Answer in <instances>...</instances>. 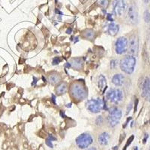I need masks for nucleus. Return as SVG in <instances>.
Instances as JSON below:
<instances>
[{"label": "nucleus", "instance_id": "nucleus-1", "mask_svg": "<svg viewBox=\"0 0 150 150\" xmlns=\"http://www.w3.org/2000/svg\"><path fill=\"white\" fill-rule=\"evenodd\" d=\"M120 68L121 70L125 73L131 74L134 71L135 65H136V58L134 56H125L124 58L120 61Z\"/></svg>", "mask_w": 150, "mask_h": 150}, {"label": "nucleus", "instance_id": "nucleus-2", "mask_svg": "<svg viewBox=\"0 0 150 150\" xmlns=\"http://www.w3.org/2000/svg\"><path fill=\"white\" fill-rule=\"evenodd\" d=\"M71 95L74 100L82 101L87 97V90L84 86L80 83H73L71 86Z\"/></svg>", "mask_w": 150, "mask_h": 150}, {"label": "nucleus", "instance_id": "nucleus-3", "mask_svg": "<svg viewBox=\"0 0 150 150\" xmlns=\"http://www.w3.org/2000/svg\"><path fill=\"white\" fill-rule=\"evenodd\" d=\"M122 117V111L116 107L110 108L109 110V116L108 117V121L111 127H114L119 123Z\"/></svg>", "mask_w": 150, "mask_h": 150}, {"label": "nucleus", "instance_id": "nucleus-4", "mask_svg": "<svg viewBox=\"0 0 150 150\" xmlns=\"http://www.w3.org/2000/svg\"><path fill=\"white\" fill-rule=\"evenodd\" d=\"M86 108L93 113L100 112L104 109V100L101 99H91L86 103Z\"/></svg>", "mask_w": 150, "mask_h": 150}, {"label": "nucleus", "instance_id": "nucleus-5", "mask_svg": "<svg viewBox=\"0 0 150 150\" xmlns=\"http://www.w3.org/2000/svg\"><path fill=\"white\" fill-rule=\"evenodd\" d=\"M139 50V38L138 36L136 34H134L131 35L129 38V41H128V50L129 55L134 56L137 54Z\"/></svg>", "mask_w": 150, "mask_h": 150}, {"label": "nucleus", "instance_id": "nucleus-6", "mask_svg": "<svg viewBox=\"0 0 150 150\" xmlns=\"http://www.w3.org/2000/svg\"><path fill=\"white\" fill-rule=\"evenodd\" d=\"M93 142L92 137L89 134H82L76 138V143L80 149H86Z\"/></svg>", "mask_w": 150, "mask_h": 150}, {"label": "nucleus", "instance_id": "nucleus-7", "mask_svg": "<svg viewBox=\"0 0 150 150\" xmlns=\"http://www.w3.org/2000/svg\"><path fill=\"white\" fill-rule=\"evenodd\" d=\"M123 93L120 89H110L109 92L107 93V98L114 104H118V103L122 100Z\"/></svg>", "mask_w": 150, "mask_h": 150}, {"label": "nucleus", "instance_id": "nucleus-8", "mask_svg": "<svg viewBox=\"0 0 150 150\" xmlns=\"http://www.w3.org/2000/svg\"><path fill=\"white\" fill-rule=\"evenodd\" d=\"M128 50V39L125 37H120L116 42V52L118 54H123Z\"/></svg>", "mask_w": 150, "mask_h": 150}, {"label": "nucleus", "instance_id": "nucleus-9", "mask_svg": "<svg viewBox=\"0 0 150 150\" xmlns=\"http://www.w3.org/2000/svg\"><path fill=\"white\" fill-rule=\"evenodd\" d=\"M127 19L128 21L131 24L137 23L138 21V15H137V10L134 5H131L128 9V14H127Z\"/></svg>", "mask_w": 150, "mask_h": 150}, {"label": "nucleus", "instance_id": "nucleus-10", "mask_svg": "<svg viewBox=\"0 0 150 150\" xmlns=\"http://www.w3.org/2000/svg\"><path fill=\"white\" fill-rule=\"evenodd\" d=\"M126 9V4L123 0H115L113 2V11L116 15L122 16Z\"/></svg>", "mask_w": 150, "mask_h": 150}, {"label": "nucleus", "instance_id": "nucleus-11", "mask_svg": "<svg viewBox=\"0 0 150 150\" xmlns=\"http://www.w3.org/2000/svg\"><path fill=\"white\" fill-rule=\"evenodd\" d=\"M142 96L145 98L146 100L150 99V79L146 78L144 82L143 83V87H142Z\"/></svg>", "mask_w": 150, "mask_h": 150}, {"label": "nucleus", "instance_id": "nucleus-12", "mask_svg": "<svg viewBox=\"0 0 150 150\" xmlns=\"http://www.w3.org/2000/svg\"><path fill=\"white\" fill-rule=\"evenodd\" d=\"M124 80H125V77L122 74H115L113 76L112 79V83L114 84L116 86H122L123 85L124 83Z\"/></svg>", "mask_w": 150, "mask_h": 150}, {"label": "nucleus", "instance_id": "nucleus-13", "mask_svg": "<svg viewBox=\"0 0 150 150\" xmlns=\"http://www.w3.org/2000/svg\"><path fill=\"white\" fill-rule=\"evenodd\" d=\"M61 80V77L60 75H59L58 74L56 73H53L50 75H49L48 77V81L50 82V83L52 84V85H56L57 83L60 82Z\"/></svg>", "mask_w": 150, "mask_h": 150}, {"label": "nucleus", "instance_id": "nucleus-14", "mask_svg": "<svg viewBox=\"0 0 150 150\" xmlns=\"http://www.w3.org/2000/svg\"><path fill=\"white\" fill-rule=\"evenodd\" d=\"M110 134L107 132H104V133L101 134L98 137V143L101 144V145H107L109 142L110 140Z\"/></svg>", "mask_w": 150, "mask_h": 150}, {"label": "nucleus", "instance_id": "nucleus-15", "mask_svg": "<svg viewBox=\"0 0 150 150\" xmlns=\"http://www.w3.org/2000/svg\"><path fill=\"white\" fill-rule=\"evenodd\" d=\"M119 29H120L119 26L116 25V24L113 23H110L108 25V32L111 35H116L118 33V32H119Z\"/></svg>", "mask_w": 150, "mask_h": 150}, {"label": "nucleus", "instance_id": "nucleus-16", "mask_svg": "<svg viewBox=\"0 0 150 150\" xmlns=\"http://www.w3.org/2000/svg\"><path fill=\"white\" fill-rule=\"evenodd\" d=\"M98 86L100 90H101V92H102V93L104 94L106 89H107V82H106V78L103 76V75H101V76L99 77Z\"/></svg>", "mask_w": 150, "mask_h": 150}, {"label": "nucleus", "instance_id": "nucleus-17", "mask_svg": "<svg viewBox=\"0 0 150 150\" xmlns=\"http://www.w3.org/2000/svg\"><path fill=\"white\" fill-rule=\"evenodd\" d=\"M71 65H72L74 68L79 70L83 66V60L81 59V58H74L71 60Z\"/></svg>", "mask_w": 150, "mask_h": 150}, {"label": "nucleus", "instance_id": "nucleus-18", "mask_svg": "<svg viewBox=\"0 0 150 150\" xmlns=\"http://www.w3.org/2000/svg\"><path fill=\"white\" fill-rule=\"evenodd\" d=\"M56 93L58 95H62V94L65 93L67 91V85L65 83H62L59 85L57 86L56 87Z\"/></svg>", "mask_w": 150, "mask_h": 150}, {"label": "nucleus", "instance_id": "nucleus-19", "mask_svg": "<svg viewBox=\"0 0 150 150\" xmlns=\"http://www.w3.org/2000/svg\"><path fill=\"white\" fill-rule=\"evenodd\" d=\"M83 35L86 38L92 39L94 36H95V33H94V31L91 30V29H88V30L85 31V33H83Z\"/></svg>", "mask_w": 150, "mask_h": 150}, {"label": "nucleus", "instance_id": "nucleus-20", "mask_svg": "<svg viewBox=\"0 0 150 150\" xmlns=\"http://www.w3.org/2000/svg\"><path fill=\"white\" fill-rule=\"evenodd\" d=\"M98 3L102 8H107L109 4V0H98Z\"/></svg>", "mask_w": 150, "mask_h": 150}, {"label": "nucleus", "instance_id": "nucleus-21", "mask_svg": "<svg viewBox=\"0 0 150 150\" xmlns=\"http://www.w3.org/2000/svg\"><path fill=\"white\" fill-rule=\"evenodd\" d=\"M144 20L146 23H149L150 22V12L149 10H146L145 12H144Z\"/></svg>", "mask_w": 150, "mask_h": 150}, {"label": "nucleus", "instance_id": "nucleus-22", "mask_svg": "<svg viewBox=\"0 0 150 150\" xmlns=\"http://www.w3.org/2000/svg\"><path fill=\"white\" fill-rule=\"evenodd\" d=\"M96 125H101L103 123L102 116H98L97 119L96 120Z\"/></svg>", "mask_w": 150, "mask_h": 150}, {"label": "nucleus", "instance_id": "nucleus-23", "mask_svg": "<svg viewBox=\"0 0 150 150\" xmlns=\"http://www.w3.org/2000/svg\"><path fill=\"white\" fill-rule=\"evenodd\" d=\"M118 61L116 59H113L110 62V67L111 68H115L116 66H117Z\"/></svg>", "mask_w": 150, "mask_h": 150}, {"label": "nucleus", "instance_id": "nucleus-24", "mask_svg": "<svg viewBox=\"0 0 150 150\" xmlns=\"http://www.w3.org/2000/svg\"><path fill=\"white\" fill-rule=\"evenodd\" d=\"M134 137L133 135H132V136H131V137H130V138L128 139V142H127V143H126V145L125 146L124 150H126V149H127V146H128V145H130V144H131V142H132V140H134Z\"/></svg>", "mask_w": 150, "mask_h": 150}, {"label": "nucleus", "instance_id": "nucleus-25", "mask_svg": "<svg viewBox=\"0 0 150 150\" xmlns=\"http://www.w3.org/2000/svg\"><path fill=\"white\" fill-rule=\"evenodd\" d=\"M61 62V59L59 57H55L53 59V65H58Z\"/></svg>", "mask_w": 150, "mask_h": 150}, {"label": "nucleus", "instance_id": "nucleus-26", "mask_svg": "<svg viewBox=\"0 0 150 150\" xmlns=\"http://www.w3.org/2000/svg\"><path fill=\"white\" fill-rule=\"evenodd\" d=\"M46 144L48 146L50 147V148H53V143H52L51 140H49V139H47V140H46Z\"/></svg>", "mask_w": 150, "mask_h": 150}, {"label": "nucleus", "instance_id": "nucleus-27", "mask_svg": "<svg viewBox=\"0 0 150 150\" xmlns=\"http://www.w3.org/2000/svg\"><path fill=\"white\" fill-rule=\"evenodd\" d=\"M131 108H132V104H128V108H127V112H126V113L127 114H128V112H130V110H131Z\"/></svg>", "mask_w": 150, "mask_h": 150}, {"label": "nucleus", "instance_id": "nucleus-28", "mask_svg": "<svg viewBox=\"0 0 150 150\" xmlns=\"http://www.w3.org/2000/svg\"><path fill=\"white\" fill-rule=\"evenodd\" d=\"M107 19H108L109 21H111V22L113 21V19H112V15H111V14H108V17H107Z\"/></svg>", "mask_w": 150, "mask_h": 150}, {"label": "nucleus", "instance_id": "nucleus-29", "mask_svg": "<svg viewBox=\"0 0 150 150\" xmlns=\"http://www.w3.org/2000/svg\"><path fill=\"white\" fill-rule=\"evenodd\" d=\"M137 104H138V100L136 99V103H135V106H134V112L137 111Z\"/></svg>", "mask_w": 150, "mask_h": 150}, {"label": "nucleus", "instance_id": "nucleus-30", "mask_svg": "<svg viewBox=\"0 0 150 150\" xmlns=\"http://www.w3.org/2000/svg\"><path fill=\"white\" fill-rule=\"evenodd\" d=\"M71 32H72L71 28H68V29L66 30V33H68V34H71Z\"/></svg>", "mask_w": 150, "mask_h": 150}, {"label": "nucleus", "instance_id": "nucleus-31", "mask_svg": "<svg viewBox=\"0 0 150 150\" xmlns=\"http://www.w3.org/2000/svg\"><path fill=\"white\" fill-rule=\"evenodd\" d=\"M33 80H34V83H33V84H32V85L35 86V84H36V83H37L38 79L35 78V77H33Z\"/></svg>", "mask_w": 150, "mask_h": 150}, {"label": "nucleus", "instance_id": "nucleus-32", "mask_svg": "<svg viewBox=\"0 0 150 150\" xmlns=\"http://www.w3.org/2000/svg\"><path fill=\"white\" fill-rule=\"evenodd\" d=\"M48 139L51 140V141H53V140H56V138H55V137H53L52 136V135H49V138H48Z\"/></svg>", "mask_w": 150, "mask_h": 150}, {"label": "nucleus", "instance_id": "nucleus-33", "mask_svg": "<svg viewBox=\"0 0 150 150\" xmlns=\"http://www.w3.org/2000/svg\"><path fill=\"white\" fill-rule=\"evenodd\" d=\"M52 100H53V103H54V104H56V97H55L54 95H52Z\"/></svg>", "mask_w": 150, "mask_h": 150}, {"label": "nucleus", "instance_id": "nucleus-34", "mask_svg": "<svg viewBox=\"0 0 150 150\" xmlns=\"http://www.w3.org/2000/svg\"><path fill=\"white\" fill-rule=\"evenodd\" d=\"M56 14H60V15H62V14H62V13L61 11H60L59 10H58V9H56Z\"/></svg>", "mask_w": 150, "mask_h": 150}, {"label": "nucleus", "instance_id": "nucleus-35", "mask_svg": "<svg viewBox=\"0 0 150 150\" xmlns=\"http://www.w3.org/2000/svg\"><path fill=\"white\" fill-rule=\"evenodd\" d=\"M87 150H97V149H96V148H95V147H91V148H89Z\"/></svg>", "mask_w": 150, "mask_h": 150}, {"label": "nucleus", "instance_id": "nucleus-36", "mask_svg": "<svg viewBox=\"0 0 150 150\" xmlns=\"http://www.w3.org/2000/svg\"><path fill=\"white\" fill-rule=\"evenodd\" d=\"M60 113H61V116H62V117H63V118H65V113H64V112H63V113H62V111H61V112H60Z\"/></svg>", "mask_w": 150, "mask_h": 150}, {"label": "nucleus", "instance_id": "nucleus-37", "mask_svg": "<svg viewBox=\"0 0 150 150\" xmlns=\"http://www.w3.org/2000/svg\"><path fill=\"white\" fill-rule=\"evenodd\" d=\"M147 138H148V134H147V135H146L145 138H144V140H143V143H146V140Z\"/></svg>", "mask_w": 150, "mask_h": 150}, {"label": "nucleus", "instance_id": "nucleus-38", "mask_svg": "<svg viewBox=\"0 0 150 150\" xmlns=\"http://www.w3.org/2000/svg\"><path fill=\"white\" fill-rule=\"evenodd\" d=\"M65 67H68V68H70V67H71V64H70V63L65 64Z\"/></svg>", "mask_w": 150, "mask_h": 150}, {"label": "nucleus", "instance_id": "nucleus-39", "mask_svg": "<svg viewBox=\"0 0 150 150\" xmlns=\"http://www.w3.org/2000/svg\"><path fill=\"white\" fill-rule=\"evenodd\" d=\"M134 150H138V148H137V146H135L134 148Z\"/></svg>", "mask_w": 150, "mask_h": 150}, {"label": "nucleus", "instance_id": "nucleus-40", "mask_svg": "<svg viewBox=\"0 0 150 150\" xmlns=\"http://www.w3.org/2000/svg\"><path fill=\"white\" fill-rule=\"evenodd\" d=\"M144 2H145L146 3V2H148V0H144Z\"/></svg>", "mask_w": 150, "mask_h": 150}, {"label": "nucleus", "instance_id": "nucleus-41", "mask_svg": "<svg viewBox=\"0 0 150 150\" xmlns=\"http://www.w3.org/2000/svg\"><path fill=\"white\" fill-rule=\"evenodd\" d=\"M149 150H150V148H149Z\"/></svg>", "mask_w": 150, "mask_h": 150}]
</instances>
